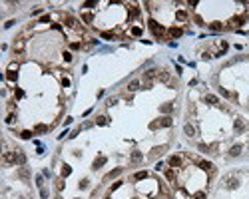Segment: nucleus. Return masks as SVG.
<instances>
[{"label": "nucleus", "mask_w": 249, "mask_h": 199, "mask_svg": "<svg viewBox=\"0 0 249 199\" xmlns=\"http://www.w3.org/2000/svg\"><path fill=\"white\" fill-rule=\"evenodd\" d=\"M170 167H171V169L181 167V157H179V155H171V157H170Z\"/></svg>", "instance_id": "nucleus-7"}, {"label": "nucleus", "mask_w": 249, "mask_h": 199, "mask_svg": "<svg viewBox=\"0 0 249 199\" xmlns=\"http://www.w3.org/2000/svg\"><path fill=\"white\" fill-rule=\"evenodd\" d=\"M96 124H98V126H106V124H108V118H104V116H100V118L96 119Z\"/></svg>", "instance_id": "nucleus-26"}, {"label": "nucleus", "mask_w": 249, "mask_h": 199, "mask_svg": "<svg viewBox=\"0 0 249 199\" xmlns=\"http://www.w3.org/2000/svg\"><path fill=\"white\" fill-rule=\"evenodd\" d=\"M157 80H159V82H167V80H170V74L165 72V70H159V72H157Z\"/></svg>", "instance_id": "nucleus-12"}, {"label": "nucleus", "mask_w": 249, "mask_h": 199, "mask_svg": "<svg viewBox=\"0 0 249 199\" xmlns=\"http://www.w3.org/2000/svg\"><path fill=\"white\" fill-rule=\"evenodd\" d=\"M170 126H171V118H167V116L162 118L159 121H151V124H150L151 129H156V127H170Z\"/></svg>", "instance_id": "nucleus-2"}, {"label": "nucleus", "mask_w": 249, "mask_h": 199, "mask_svg": "<svg viewBox=\"0 0 249 199\" xmlns=\"http://www.w3.org/2000/svg\"><path fill=\"white\" fill-rule=\"evenodd\" d=\"M199 165H201V169H205V171H211V173H213V169H215V167H213V163H209V161H201Z\"/></svg>", "instance_id": "nucleus-16"}, {"label": "nucleus", "mask_w": 249, "mask_h": 199, "mask_svg": "<svg viewBox=\"0 0 249 199\" xmlns=\"http://www.w3.org/2000/svg\"><path fill=\"white\" fill-rule=\"evenodd\" d=\"M241 149H243V146H233L229 149V155H231V157H237V155L241 153Z\"/></svg>", "instance_id": "nucleus-11"}, {"label": "nucleus", "mask_w": 249, "mask_h": 199, "mask_svg": "<svg viewBox=\"0 0 249 199\" xmlns=\"http://www.w3.org/2000/svg\"><path fill=\"white\" fill-rule=\"evenodd\" d=\"M243 127H245V126H243L241 119H235V129H237V132H243Z\"/></svg>", "instance_id": "nucleus-27"}, {"label": "nucleus", "mask_w": 249, "mask_h": 199, "mask_svg": "<svg viewBox=\"0 0 249 199\" xmlns=\"http://www.w3.org/2000/svg\"><path fill=\"white\" fill-rule=\"evenodd\" d=\"M32 135H34V132H22V133H20V138H22V139H30Z\"/></svg>", "instance_id": "nucleus-28"}, {"label": "nucleus", "mask_w": 249, "mask_h": 199, "mask_svg": "<svg viewBox=\"0 0 249 199\" xmlns=\"http://www.w3.org/2000/svg\"><path fill=\"white\" fill-rule=\"evenodd\" d=\"M193 199H205V193H203V191L195 193V195H193Z\"/></svg>", "instance_id": "nucleus-32"}, {"label": "nucleus", "mask_w": 249, "mask_h": 199, "mask_svg": "<svg viewBox=\"0 0 249 199\" xmlns=\"http://www.w3.org/2000/svg\"><path fill=\"white\" fill-rule=\"evenodd\" d=\"M44 132H48L46 126H36V129H34V133H44Z\"/></svg>", "instance_id": "nucleus-29"}, {"label": "nucleus", "mask_w": 249, "mask_h": 199, "mask_svg": "<svg viewBox=\"0 0 249 199\" xmlns=\"http://www.w3.org/2000/svg\"><path fill=\"white\" fill-rule=\"evenodd\" d=\"M145 177H148V173H145V171H138V173H136V179H145Z\"/></svg>", "instance_id": "nucleus-30"}, {"label": "nucleus", "mask_w": 249, "mask_h": 199, "mask_svg": "<svg viewBox=\"0 0 249 199\" xmlns=\"http://www.w3.org/2000/svg\"><path fill=\"white\" fill-rule=\"evenodd\" d=\"M114 104H118V100H116V98H110V100H108V106H114Z\"/></svg>", "instance_id": "nucleus-39"}, {"label": "nucleus", "mask_w": 249, "mask_h": 199, "mask_svg": "<svg viewBox=\"0 0 249 199\" xmlns=\"http://www.w3.org/2000/svg\"><path fill=\"white\" fill-rule=\"evenodd\" d=\"M176 16H177V20H181V22H185V20H187V14H185L184 10H179V12H177Z\"/></svg>", "instance_id": "nucleus-25"}, {"label": "nucleus", "mask_w": 249, "mask_h": 199, "mask_svg": "<svg viewBox=\"0 0 249 199\" xmlns=\"http://www.w3.org/2000/svg\"><path fill=\"white\" fill-rule=\"evenodd\" d=\"M82 18H84L86 22H92V14H82Z\"/></svg>", "instance_id": "nucleus-33"}, {"label": "nucleus", "mask_w": 249, "mask_h": 199, "mask_svg": "<svg viewBox=\"0 0 249 199\" xmlns=\"http://www.w3.org/2000/svg\"><path fill=\"white\" fill-rule=\"evenodd\" d=\"M18 177L24 179V181H28V179H30V171H28V167H20V169H18Z\"/></svg>", "instance_id": "nucleus-8"}, {"label": "nucleus", "mask_w": 249, "mask_h": 199, "mask_svg": "<svg viewBox=\"0 0 249 199\" xmlns=\"http://www.w3.org/2000/svg\"><path fill=\"white\" fill-rule=\"evenodd\" d=\"M120 185H122V181H116V183H114V185H112V191H116V189H118Z\"/></svg>", "instance_id": "nucleus-40"}, {"label": "nucleus", "mask_w": 249, "mask_h": 199, "mask_svg": "<svg viewBox=\"0 0 249 199\" xmlns=\"http://www.w3.org/2000/svg\"><path fill=\"white\" fill-rule=\"evenodd\" d=\"M199 149H201V151H205V153H207V151H209V147H207V146H205V143H199Z\"/></svg>", "instance_id": "nucleus-35"}, {"label": "nucleus", "mask_w": 249, "mask_h": 199, "mask_svg": "<svg viewBox=\"0 0 249 199\" xmlns=\"http://www.w3.org/2000/svg\"><path fill=\"white\" fill-rule=\"evenodd\" d=\"M128 90H130V92H136V90H140V82H138V80L130 82V84H128Z\"/></svg>", "instance_id": "nucleus-19"}, {"label": "nucleus", "mask_w": 249, "mask_h": 199, "mask_svg": "<svg viewBox=\"0 0 249 199\" xmlns=\"http://www.w3.org/2000/svg\"><path fill=\"white\" fill-rule=\"evenodd\" d=\"M148 24H150L151 32L156 34V38H164V32H165V30H164V28H162V26H159V24H157L156 20H150V22H148Z\"/></svg>", "instance_id": "nucleus-1"}, {"label": "nucleus", "mask_w": 249, "mask_h": 199, "mask_svg": "<svg viewBox=\"0 0 249 199\" xmlns=\"http://www.w3.org/2000/svg\"><path fill=\"white\" fill-rule=\"evenodd\" d=\"M184 132H185V135L193 138V135H195V127L191 126V124H185V126H184Z\"/></svg>", "instance_id": "nucleus-9"}, {"label": "nucleus", "mask_w": 249, "mask_h": 199, "mask_svg": "<svg viewBox=\"0 0 249 199\" xmlns=\"http://www.w3.org/2000/svg\"><path fill=\"white\" fill-rule=\"evenodd\" d=\"M205 102H207V104H213V106H215V104H217V96H211V94H207V96H205Z\"/></svg>", "instance_id": "nucleus-22"}, {"label": "nucleus", "mask_w": 249, "mask_h": 199, "mask_svg": "<svg viewBox=\"0 0 249 199\" xmlns=\"http://www.w3.org/2000/svg\"><path fill=\"white\" fill-rule=\"evenodd\" d=\"M209 28H211V30H223L221 22H211V24H209Z\"/></svg>", "instance_id": "nucleus-24"}, {"label": "nucleus", "mask_w": 249, "mask_h": 199, "mask_svg": "<svg viewBox=\"0 0 249 199\" xmlns=\"http://www.w3.org/2000/svg\"><path fill=\"white\" fill-rule=\"evenodd\" d=\"M157 72H159V70H156V68H151V70H148V72L144 74V78L148 80V82H150V80L154 78V76H157Z\"/></svg>", "instance_id": "nucleus-15"}, {"label": "nucleus", "mask_w": 249, "mask_h": 199, "mask_svg": "<svg viewBox=\"0 0 249 199\" xmlns=\"http://www.w3.org/2000/svg\"><path fill=\"white\" fill-rule=\"evenodd\" d=\"M219 94H221V96H225V98H229V92H227V90H223V88H219Z\"/></svg>", "instance_id": "nucleus-34"}, {"label": "nucleus", "mask_w": 249, "mask_h": 199, "mask_svg": "<svg viewBox=\"0 0 249 199\" xmlns=\"http://www.w3.org/2000/svg\"><path fill=\"white\" fill-rule=\"evenodd\" d=\"M80 187L86 189V187H88V179H82V181H80Z\"/></svg>", "instance_id": "nucleus-36"}, {"label": "nucleus", "mask_w": 249, "mask_h": 199, "mask_svg": "<svg viewBox=\"0 0 249 199\" xmlns=\"http://www.w3.org/2000/svg\"><path fill=\"white\" fill-rule=\"evenodd\" d=\"M2 159H4V163H6V165H12V163H16V157H14V151H4V155H2Z\"/></svg>", "instance_id": "nucleus-5"}, {"label": "nucleus", "mask_w": 249, "mask_h": 199, "mask_svg": "<svg viewBox=\"0 0 249 199\" xmlns=\"http://www.w3.org/2000/svg\"><path fill=\"white\" fill-rule=\"evenodd\" d=\"M66 24H68V26H72V28H78V20L72 18V16H68V18H66Z\"/></svg>", "instance_id": "nucleus-20"}, {"label": "nucleus", "mask_w": 249, "mask_h": 199, "mask_svg": "<svg viewBox=\"0 0 249 199\" xmlns=\"http://www.w3.org/2000/svg\"><path fill=\"white\" fill-rule=\"evenodd\" d=\"M70 173H72V167H70V165H62V177L70 175Z\"/></svg>", "instance_id": "nucleus-23"}, {"label": "nucleus", "mask_w": 249, "mask_h": 199, "mask_svg": "<svg viewBox=\"0 0 249 199\" xmlns=\"http://www.w3.org/2000/svg\"><path fill=\"white\" fill-rule=\"evenodd\" d=\"M64 60H66V62H70V60H72V54L66 52V54H64Z\"/></svg>", "instance_id": "nucleus-42"}, {"label": "nucleus", "mask_w": 249, "mask_h": 199, "mask_svg": "<svg viewBox=\"0 0 249 199\" xmlns=\"http://www.w3.org/2000/svg\"><path fill=\"white\" fill-rule=\"evenodd\" d=\"M14 119H16V116H12V113H10V116H8V119H6V121H8V124H14Z\"/></svg>", "instance_id": "nucleus-43"}, {"label": "nucleus", "mask_w": 249, "mask_h": 199, "mask_svg": "<svg viewBox=\"0 0 249 199\" xmlns=\"http://www.w3.org/2000/svg\"><path fill=\"white\" fill-rule=\"evenodd\" d=\"M225 187H227V189H235V187H239V179H237V177H227V179H225Z\"/></svg>", "instance_id": "nucleus-6"}, {"label": "nucleus", "mask_w": 249, "mask_h": 199, "mask_svg": "<svg viewBox=\"0 0 249 199\" xmlns=\"http://www.w3.org/2000/svg\"><path fill=\"white\" fill-rule=\"evenodd\" d=\"M40 195H42V199H46V197H48V191H46V189H44V187L40 189Z\"/></svg>", "instance_id": "nucleus-37"}, {"label": "nucleus", "mask_w": 249, "mask_h": 199, "mask_svg": "<svg viewBox=\"0 0 249 199\" xmlns=\"http://www.w3.org/2000/svg\"><path fill=\"white\" fill-rule=\"evenodd\" d=\"M170 36L171 38H179V36H181V28H170Z\"/></svg>", "instance_id": "nucleus-17"}, {"label": "nucleus", "mask_w": 249, "mask_h": 199, "mask_svg": "<svg viewBox=\"0 0 249 199\" xmlns=\"http://www.w3.org/2000/svg\"><path fill=\"white\" fill-rule=\"evenodd\" d=\"M14 157H16V165H24V163H26V155L22 153V149H16V151H14Z\"/></svg>", "instance_id": "nucleus-4"}, {"label": "nucleus", "mask_w": 249, "mask_h": 199, "mask_svg": "<svg viewBox=\"0 0 249 199\" xmlns=\"http://www.w3.org/2000/svg\"><path fill=\"white\" fill-rule=\"evenodd\" d=\"M42 181H44V179H42V177H36V185H38L40 189H42V185H44V183H42Z\"/></svg>", "instance_id": "nucleus-38"}, {"label": "nucleus", "mask_w": 249, "mask_h": 199, "mask_svg": "<svg viewBox=\"0 0 249 199\" xmlns=\"http://www.w3.org/2000/svg\"><path fill=\"white\" fill-rule=\"evenodd\" d=\"M22 50H24V40H22V38H18V40H16V42H14V52H22Z\"/></svg>", "instance_id": "nucleus-10"}, {"label": "nucleus", "mask_w": 249, "mask_h": 199, "mask_svg": "<svg viewBox=\"0 0 249 199\" xmlns=\"http://www.w3.org/2000/svg\"><path fill=\"white\" fill-rule=\"evenodd\" d=\"M162 112H171V104H164V106H162Z\"/></svg>", "instance_id": "nucleus-31"}, {"label": "nucleus", "mask_w": 249, "mask_h": 199, "mask_svg": "<svg viewBox=\"0 0 249 199\" xmlns=\"http://www.w3.org/2000/svg\"><path fill=\"white\" fill-rule=\"evenodd\" d=\"M131 34H136V36H140V34H142V28H134V30H131Z\"/></svg>", "instance_id": "nucleus-41"}, {"label": "nucleus", "mask_w": 249, "mask_h": 199, "mask_svg": "<svg viewBox=\"0 0 249 199\" xmlns=\"http://www.w3.org/2000/svg\"><path fill=\"white\" fill-rule=\"evenodd\" d=\"M142 161H144V153L142 151H131V155H130L131 165H138V163H142Z\"/></svg>", "instance_id": "nucleus-3"}, {"label": "nucleus", "mask_w": 249, "mask_h": 199, "mask_svg": "<svg viewBox=\"0 0 249 199\" xmlns=\"http://www.w3.org/2000/svg\"><path fill=\"white\" fill-rule=\"evenodd\" d=\"M106 163V157H98L96 161H94V165H92V169H100V167Z\"/></svg>", "instance_id": "nucleus-18"}, {"label": "nucleus", "mask_w": 249, "mask_h": 199, "mask_svg": "<svg viewBox=\"0 0 249 199\" xmlns=\"http://www.w3.org/2000/svg\"><path fill=\"white\" fill-rule=\"evenodd\" d=\"M165 149H167L165 146H157V147H154V149H151V155H154V157H156V155H162Z\"/></svg>", "instance_id": "nucleus-13"}, {"label": "nucleus", "mask_w": 249, "mask_h": 199, "mask_svg": "<svg viewBox=\"0 0 249 199\" xmlns=\"http://www.w3.org/2000/svg\"><path fill=\"white\" fill-rule=\"evenodd\" d=\"M120 173H122V167H116V169H112V171L106 175V179H114V177H118Z\"/></svg>", "instance_id": "nucleus-14"}, {"label": "nucleus", "mask_w": 249, "mask_h": 199, "mask_svg": "<svg viewBox=\"0 0 249 199\" xmlns=\"http://www.w3.org/2000/svg\"><path fill=\"white\" fill-rule=\"evenodd\" d=\"M165 177H167V181H176V173H173V169H165Z\"/></svg>", "instance_id": "nucleus-21"}]
</instances>
